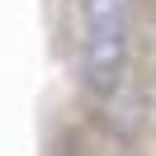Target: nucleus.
<instances>
[{
	"label": "nucleus",
	"mask_w": 156,
	"mask_h": 156,
	"mask_svg": "<svg viewBox=\"0 0 156 156\" xmlns=\"http://www.w3.org/2000/svg\"><path fill=\"white\" fill-rule=\"evenodd\" d=\"M85 14V85L95 95H114L128 62V0H80Z\"/></svg>",
	"instance_id": "obj_1"
}]
</instances>
